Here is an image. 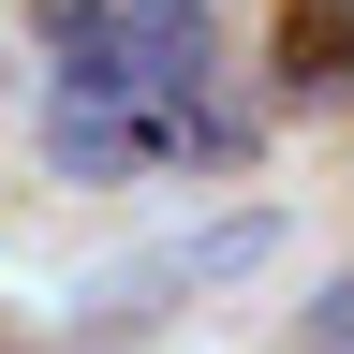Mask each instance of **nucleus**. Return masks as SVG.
Masks as SVG:
<instances>
[{
  "mask_svg": "<svg viewBox=\"0 0 354 354\" xmlns=\"http://www.w3.org/2000/svg\"><path fill=\"white\" fill-rule=\"evenodd\" d=\"M251 133L221 88H104V74H44V177L74 192H118V177H162V162H236Z\"/></svg>",
  "mask_w": 354,
  "mask_h": 354,
  "instance_id": "nucleus-1",
  "label": "nucleus"
},
{
  "mask_svg": "<svg viewBox=\"0 0 354 354\" xmlns=\"http://www.w3.org/2000/svg\"><path fill=\"white\" fill-rule=\"evenodd\" d=\"M44 74H104V88H192L207 59V0H44Z\"/></svg>",
  "mask_w": 354,
  "mask_h": 354,
  "instance_id": "nucleus-2",
  "label": "nucleus"
},
{
  "mask_svg": "<svg viewBox=\"0 0 354 354\" xmlns=\"http://www.w3.org/2000/svg\"><path fill=\"white\" fill-rule=\"evenodd\" d=\"M295 354H354V266H339V281L295 310Z\"/></svg>",
  "mask_w": 354,
  "mask_h": 354,
  "instance_id": "nucleus-5",
  "label": "nucleus"
},
{
  "mask_svg": "<svg viewBox=\"0 0 354 354\" xmlns=\"http://www.w3.org/2000/svg\"><path fill=\"white\" fill-rule=\"evenodd\" d=\"M281 88L295 104H339L354 88V0H281Z\"/></svg>",
  "mask_w": 354,
  "mask_h": 354,
  "instance_id": "nucleus-4",
  "label": "nucleus"
},
{
  "mask_svg": "<svg viewBox=\"0 0 354 354\" xmlns=\"http://www.w3.org/2000/svg\"><path fill=\"white\" fill-rule=\"evenodd\" d=\"M266 251H281V221H266V207H236V221H207V236H177V251H148V266H118V281L88 295V310H104V325H133V310H177V295H221V281H251Z\"/></svg>",
  "mask_w": 354,
  "mask_h": 354,
  "instance_id": "nucleus-3",
  "label": "nucleus"
}]
</instances>
